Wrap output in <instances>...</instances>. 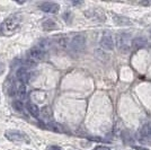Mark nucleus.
Instances as JSON below:
<instances>
[{
  "mask_svg": "<svg viewBox=\"0 0 151 150\" xmlns=\"http://www.w3.org/2000/svg\"><path fill=\"white\" fill-rule=\"evenodd\" d=\"M113 20L119 25H129L130 24V20L127 17L120 16V15H113Z\"/></svg>",
  "mask_w": 151,
  "mask_h": 150,
  "instance_id": "nucleus-17",
  "label": "nucleus"
},
{
  "mask_svg": "<svg viewBox=\"0 0 151 150\" xmlns=\"http://www.w3.org/2000/svg\"><path fill=\"white\" fill-rule=\"evenodd\" d=\"M134 148H135L137 150H148L147 148H143V147H138V146H135Z\"/></svg>",
  "mask_w": 151,
  "mask_h": 150,
  "instance_id": "nucleus-23",
  "label": "nucleus"
},
{
  "mask_svg": "<svg viewBox=\"0 0 151 150\" xmlns=\"http://www.w3.org/2000/svg\"><path fill=\"white\" fill-rule=\"evenodd\" d=\"M147 45H148V40H147V38H143V36L134 38L131 41V49H134V50L143 49Z\"/></svg>",
  "mask_w": 151,
  "mask_h": 150,
  "instance_id": "nucleus-10",
  "label": "nucleus"
},
{
  "mask_svg": "<svg viewBox=\"0 0 151 150\" xmlns=\"http://www.w3.org/2000/svg\"><path fill=\"white\" fill-rule=\"evenodd\" d=\"M94 150H109V148H107L105 146H97L94 148Z\"/></svg>",
  "mask_w": 151,
  "mask_h": 150,
  "instance_id": "nucleus-22",
  "label": "nucleus"
},
{
  "mask_svg": "<svg viewBox=\"0 0 151 150\" xmlns=\"http://www.w3.org/2000/svg\"><path fill=\"white\" fill-rule=\"evenodd\" d=\"M58 28H59V25H58L53 19H51V18L45 19V20H43V23H42V30L44 32L57 31Z\"/></svg>",
  "mask_w": 151,
  "mask_h": 150,
  "instance_id": "nucleus-12",
  "label": "nucleus"
},
{
  "mask_svg": "<svg viewBox=\"0 0 151 150\" xmlns=\"http://www.w3.org/2000/svg\"><path fill=\"white\" fill-rule=\"evenodd\" d=\"M86 48V38L83 35H75L70 38L69 50L73 53H80Z\"/></svg>",
  "mask_w": 151,
  "mask_h": 150,
  "instance_id": "nucleus-4",
  "label": "nucleus"
},
{
  "mask_svg": "<svg viewBox=\"0 0 151 150\" xmlns=\"http://www.w3.org/2000/svg\"><path fill=\"white\" fill-rule=\"evenodd\" d=\"M71 15V14L68 12V13H64V15H63V19L67 22V23H71V18H69V16Z\"/></svg>",
  "mask_w": 151,
  "mask_h": 150,
  "instance_id": "nucleus-21",
  "label": "nucleus"
},
{
  "mask_svg": "<svg viewBox=\"0 0 151 150\" xmlns=\"http://www.w3.org/2000/svg\"><path fill=\"white\" fill-rule=\"evenodd\" d=\"M46 150H63L61 147H59V146H49V147H46Z\"/></svg>",
  "mask_w": 151,
  "mask_h": 150,
  "instance_id": "nucleus-20",
  "label": "nucleus"
},
{
  "mask_svg": "<svg viewBox=\"0 0 151 150\" xmlns=\"http://www.w3.org/2000/svg\"><path fill=\"white\" fill-rule=\"evenodd\" d=\"M45 56V51L42 46H33L27 51V59H31L33 61L37 62L42 61Z\"/></svg>",
  "mask_w": 151,
  "mask_h": 150,
  "instance_id": "nucleus-6",
  "label": "nucleus"
},
{
  "mask_svg": "<svg viewBox=\"0 0 151 150\" xmlns=\"http://www.w3.org/2000/svg\"><path fill=\"white\" fill-rule=\"evenodd\" d=\"M130 41V34L129 33H119L116 35V45L117 48L120 49V51L122 52H129L131 49V43L129 42Z\"/></svg>",
  "mask_w": 151,
  "mask_h": 150,
  "instance_id": "nucleus-5",
  "label": "nucleus"
},
{
  "mask_svg": "<svg viewBox=\"0 0 151 150\" xmlns=\"http://www.w3.org/2000/svg\"><path fill=\"white\" fill-rule=\"evenodd\" d=\"M17 86L18 85H16V82L14 79H12V77H8L6 79V81H5V90H6L7 95L9 96V97H14V96H16V93H17Z\"/></svg>",
  "mask_w": 151,
  "mask_h": 150,
  "instance_id": "nucleus-8",
  "label": "nucleus"
},
{
  "mask_svg": "<svg viewBox=\"0 0 151 150\" xmlns=\"http://www.w3.org/2000/svg\"><path fill=\"white\" fill-rule=\"evenodd\" d=\"M139 133H140V137L145 138V139H151V122L143 125Z\"/></svg>",
  "mask_w": 151,
  "mask_h": 150,
  "instance_id": "nucleus-13",
  "label": "nucleus"
},
{
  "mask_svg": "<svg viewBox=\"0 0 151 150\" xmlns=\"http://www.w3.org/2000/svg\"><path fill=\"white\" fill-rule=\"evenodd\" d=\"M5 70H6V63H5L2 60H1V59H0V76L4 75Z\"/></svg>",
  "mask_w": 151,
  "mask_h": 150,
  "instance_id": "nucleus-19",
  "label": "nucleus"
},
{
  "mask_svg": "<svg viewBox=\"0 0 151 150\" xmlns=\"http://www.w3.org/2000/svg\"><path fill=\"white\" fill-rule=\"evenodd\" d=\"M114 40H113V36L111 35V34H104L103 36H101V46L104 49V50H107V51H112L114 50Z\"/></svg>",
  "mask_w": 151,
  "mask_h": 150,
  "instance_id": "nucleus-9",
  "label": "nucleus"
},
{
  "mask_svg": "<svg viewBox=\"0 0 151 150\" xmlns=\"http://www.w3.org/2000/svg\"><path fill=\"white\" fill-rule=\"evenodd\" d=\"M32 98L37 102V103H43L45 100H46V94L44 92H41V90H35L31 94Z\"/></svg>",
  "mask_w": 151,
  "mask_h": 150,
  "instance_id": "nucleus-14",
  "label": "nucleus"
},
{
  "mask_svg": "<svg viewBox=\"0 0 151 150\" xmlns=\"http://www.w3.org/2000/svg\"><path fill=\"white\" fill-rule=\"evenodd\" d=\"M5 137L7 140L12 141V142H16V144H31V139L26 134L25 132L18 131V130H7L5 132Z\"/></svg>",
  "mask_w": 151,
  "mask_h": 150,
  "instance_id": "nucleus-2",
  "label": "nucleus"
},
{
  "mask_svg": "<svg viewBox=\"0 0 151 150\" xmlns=\"http://www.w3.org/2000/svg\"><path fill=\"white\" fill-rule=\"evenodd\" d=\"M13 107L15 108V111L18 113H22V114H25V111H24V105L22 103V100H15L13 102Z\"/></svg>",
  "mask_w": 151,
  "mask_h": 150,
  "instance_id": "nucleus-18",
  "label": "nucleus"
},
{
  "mask_svg": "<svg viewBox=\"0 0 151 150\" xmlns=\"http://www.w3.org/2000/svg\"><path fill=\"white\" fill-rule=\"evenodd\" d=\"M26 108H27L28 113L31 114L32 116H34L35 119H40L41 118V111H40V108H38V106L35 103L27 102L26 103Z\"/></svg>",
  "mask_w": 151,
  "mask_h": 150,
  "instance_id": "nucleus-11",
  "label": "nucleus"
},
{
  "mask_svg": "<svg viewBox=\"0 0 151 150\" xmlns=\"http://www.w3.org/2000/svg\"><path fill=\"white\" fill-rule=\"evenodd\" d=\"M41 116L43 119L47 120L49 122H51V119H52V112H51V107L49 105H45L41 108Z\"/></svg>",
  "mask_w": 151,
  "mask_h": 150,
  "instance_id": "nucleus-16",
  "label": "nucleus"
},
{
  "mask_svg": "<svg viewBox=\"0 0 151 150\" xmlns=\"http://www.w3.org/2000/svg\"><path fill=\"white\" fill-rule=\"evenodd\" d=\"M16 96L19 98V100H24L27 97V90H26V86L24 84H19L17 86V93Z\"/></svg>",
  "mask_w": 151,
  "mask_h": 150,
  "instance_id": "nucleus-15",
  "label": "nucleus"
},
{
  "mask_svg": "<svg viewBox=\"0 0 151 150\" xmlns=\"http://www.w3.org/2000/svg\"><path fill=\"white\" fill-rule=\"evenodd\" d=\"M22 24H23V17L18 14L7 17L0 24V35L6 36V38L13 36L20 31Z\"/></svg>",
  "mask_w": 151,
  "mask_h": 150,
  "instance_id": "nucleus-1",
  "label": "nucleus"
},
{
  "mask_svg": "<svg viewBox=\"0 0 151 150\" xmlns=\"http://www.w3.org/2000/svg\"><path fill=\"white\" fill-rule=\"evenodd\" d=\"M36 76L37 75L35 74V71H32L25 67H19L16 71V79L19 81V84H24V85L32 82L36 78Z\"/></svg>",
  "mask_w": 151,
  "mask_h": 150,
  "instance_id": "nucleus-3",
  "label": "nucleus"
},
{
  "mask_svg": "<svg viewBox=\"0 0 151 150\" xmlns=\"http://www.w3.org/2000/svg\"><path fill=\"white\" fill-rule=\"evenodd\" d=\"M38 8L47 14H57L60 10V5L57 2H51V1H46V2H42L38 5Z\"/></svg>",
  "mask_w": 151,
  "mask_h": 150,
  "instance_id": "nucleus-7",
  "label": "nucleus"
}]
</instances>
